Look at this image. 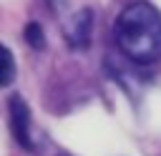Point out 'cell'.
<instances>
[{
	"instance_id": "obj_1",
	"label": "cell",
	"mask_w": 161,
	"mask_h": 156,
	"mask_svg": "<svg viewBox=\"0 0 161 156\" xmlns=\"http://www.w3.org/2000/svg\"><path fill=\"white\" fill-rule=\"evenodd\" d=\"M116 45L126 58L141 65L161 60V13L151 3L126 5L113 25Z\"/></svg>"
},
{
	"instance_id": "obj_2",
	"label": "cell",
	"mask_w": 161,
	"mask_h": 156,
	"mask_svg": "<svg viewBox=\"0 0 161 156\" xmlns=\"http://www.w3.org/2000/svg\"><path fill=\"white\" fill-rule=\"evenodd\" d=\"M10 128L15 133V141L23 148H28V151L35 148L33 146V136H30V113H28V106H25V101L20 96L10 98Z\"/></svg>"
},
{
	"instance_id": "obj_3",
	"label": "cell",
	"mask_w": 161,
	"mask_h": 156,
	"mask_svg": "<svg viewBox=\"0 0 161 156\" xmlns=\"http://www.w3.org/2000/svg\"><path fill=\"white\" fill-rule=\"evenodd\" d=\"M91 28H93V13L88 8H83L80 13H75V18L70 20L68 30H65V38L73 48H86L88 40H91Z\"/></svg>"
},
{
	"instance_id": "obj_4",
	"label": "cell",
	"mask_w": 161,
	"mask_h": 156,
	"mask_svg": "<svg viewBox=\"0 0 161 156\" xmlns=\"http://www.w3.org/2000/svg\"><path fill=\"white\" fill-rule=\"evenodd\" d=\"M3 55H5V60H3V78H0V83H3V86H10V83H13V73H15L10 48H3Z\"/></svg>"
},
{
	"instance_id": "obj_5",
	"label": "cell",
	"mask_w": 161,
	"mask_h": 156,
	"mask_svg": "<svg viewBox=\"0 0 161 156\" xmlns=\"http://www.w3.org/2000/svg\"><path fill=\"white\" fill-rule=\"evenodd\" d=\"M25 38H28V43H30L33 48H43V30H40L38 23H30V25L25 28Z\"/></svg>"
},
{
	"instance_id": "obj_6",
	"label": "cell",
	"mask_w": 161,
	"mask_h": 156,
	"mask_svg": "<svg viewBox=\"0 0 161 156\" xmlns=\"http://www.w3.org/2000/svg\"><path fill=\"white\" fill-rule=\"evenodd\" d=\"M45 3H48V5L53 8V10H58V8H63V5L68 3V0H45Z\"/></svg>"
}]
</instances>
